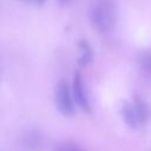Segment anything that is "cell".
<instances>
[{"instance_id":"obj_1","label":"cell","mask_w":151,"mask_h":151,"mask_svg":"<svg viewBox=\"0 0 151 151\" xmlns=\"http://www.w3.org/2000/svg\"><path fill=\"white\" fill-rule=\"evenodd\" d=\"M90 21L99 33H109L117 21V5L114 0H92L90 5Z\"/></svg>"},{"instance_id":"obj_2","label":"cell","mask_w":151,"mask_h":151,"mask_svg":"<svg viewBox=\"0 0 151 151\" xmlns=\"http://www.w3.org/2000/svg\"><path fill=\"white\" fill-rule=\"evenodd\" d=\"M54 99L55 106L63 116L70 117L74 113V99L72 94V88L70 87V84L66 81V79L59 80L55 87Z\"/></svg>"},{"instance_id":"obj_3","label":"cell","mask_w":151,"mask_h":151,"mask_svg":"<svg viewBox=\"0 0 151 151\" xmlns=\"http://www.w3.org/2000/svg\"><path fill=\"white\" fill-rule=\"evenodd\" d=\"M72 94L74 103L86 113L91 112V104L87 97V93L85 91V86L83 83L81 74L79 72H76L73 74V80H72Z\"/></svg>"},{"instance_id":"obj_4","label":"cell","mask_w":151,"mask_h":151,"mask_svg":"<svg viewBox=\"0 0 151 151\" xmlns=\"http://www.w3.org/2000/svg\"><path fill=\"white\" fill-rule=\"evenodd\" d=\"M21 145L27 151H41L45 147V137L40 131H26L21 138Z\"/></svg>"},{"instance_id":"obj_5","label":"cell","mask_w":151,"mask_h":151,"mask_svg":"<svg viewBox=\"0 0 151 151\" xmlns=\"http://www.w3.org/2000/svg\"><path fill=\"white\" fill-rule=\"evenodd\" d=\"M132 106H133V110H134L139 127L145 125L149 122L150 117H151V109H150L149 104L140 96L134 94L133 99H132Z\"/></svg>"},{"instance_id":"obj_6","label":"cell","mask_w":151,"mask_h":151,"mask_svg":"<svg viewBox=\"0 0 151 151\" xmlns=\"http://www.w3.org/2000/svg\"><path fill=\"white\" fill-rule=\"evenodd\" d=\"M120 113L123 117V120L125 122V124L127 126H130L131 129H138L139 124L137 122V117L132 106V101H125L120 109Z\"/></svg>"},{"instance_id":"obj_7","label":"cell","mask_w":151,"mask_h":151,"mask_svg":"<svg viewBox=\"0 0 151 151\" xmlns=\"http://www.w3.org/2000/svg\"><path fill=\"white\" fill-rule=\"evenodd\" d=\"M78 47L80 50V55L78 58V64L80 66H86L92 61L93 58V52L91 46L88 45V42L86 40H80L78 44Z\"/></svg>"},{"instance_id":"obj_8","label":"cell","mask_w":151,"mask_h":151,"mask_svg":"<svg viewBox=\"0 0 151 151\" xmlns=\"http://www.w3.org/2000/svg\"><path fill=\"white\" fill-rule=\"evenodd\" d=\"M138 65L142 73L151 79V51H145L140 53L138 58Z\"/></svg>"},{"instance_id":"obj_9","label":"cell","mask_w":151,"mask_h":151,"mask_svg":"<svg viewBox=\"0 0 151 151\" xmlns=\"http://www.w3.org/2000/svg\"><path fill=\"white\" fill-rule=\"evenodd\" d=\"M52 151H84V149L79 144H77L74 142L63 140V142L57 143L53 146V150Z\"/></svg>"},{"instance_id":"obj_10","label":"cell","mask_w":151,"mask_h":151,"mask_svg":"<svg viewBox=\"0 0 151 151\" xmlns=\"http://www.w3.org/2000/svg\"><path fill=\"white\" fill-rule=\"evenodd\" d=\"M25 2H28V4H33V5H42L45 2V0H22Z\"/></svg>"},{"instance_id":"obj_11","label":"cell","mask_w":151,"mask_h":151,"mask_svg":"<svg viewBox=\"0 0 151 151\" xmlns=\"http://www.w3.org/2000/svg\"><path fill=\"white\" fill-rule=\"evenodd\" d=\"M59 1H60L61 4H65V5H66V4H70L72 0H59Z\"/></svg>"}]
</instances>
